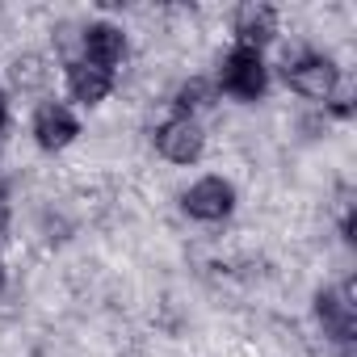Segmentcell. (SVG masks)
<instances>
[{
    "mask_svg": "<svg viewBox=\"0 0 357 357\" xmlns=\"http://www.w3.org/2000/svg\"><path fill=\"white\" fill-rule=\"evenodd\" d=\"M0 282H5V265H0Z\"/></svg>",
    "mask_w": 357,
    "mask_h": 357,
    "instance_id": "cell-14",
    "label": "cell"
},
{
    "mask_svg": "<svg viewBox=\"0 0 357 357\" xmlns=\"http://www.w3.org/2000/svg\"><path fill=\"white\" fill-rule=\"evenodd\" d=\"M315 311H319V319H324V328L336 336V340H353V328H357V311H353V286H344V290H324L319 298H315Z\"/></svg>",
    "mask_w": 357,
    "mask_h": 357,
    "instance_id": "cell-3",
    "label": "cell"
},
{
    "mask_svg": "<svg viewBox=\"0 0 357 357\" xmlns=\"http://www.w3.org/2000/svg\"><path fill=\"white\" fill-rule=\"evenodd\" d=\"M84 51H89V63H97V68L109 72L122 59V51H126L122 30H114V26H89L84 30Z\"/></svg>",
    "mask_w": 357,
    "mask_h": 357,
    "instance_id": "cell-8",
    "label": "cell"
},
{
    "mask_svg": "<svg viewBox=\"0 0 357 357\" xmlns=\"http://www.w3.org/2000/svg\"><path fill=\"white\" fill-rule=\"evenodd\" d=\"M0 126H5V97H0Z\"/></svg>",
    "mask_w": 357,
    "mask_h": 357,
    "instance_id": "cell-13",
    "label": "cell"
},
{
    "mask_svg": "<svg viewBox=\"0 0 357 357\" xmlns=\"http://www.w3.org/2000/svg\"><path fill=\"white\" fill-rule=\"evenodd\" d=\"M223 89L236 93V97H257L265 89V68H261V55L248 51V47H236L223 63Z\"/></svg>",
    "mask_w": 357,
    "mask_h": 357,
    "instance_id": "cell-2",
    "label": "cell"
},
{
    "mask_svg": "<svg viewBox=\"0 0 357 357\" xmlns=\"http://www.w3.org/2000/svg\"><path fill=\"white\" fill-rule=\"evenodd\" d=\"M13 80H17L22 89H43V84H47V68H43V59H34V55L17 59V63H13Z\"/></svg>",
    "mask_w": 357,
    "mask_h": 357,
    "instance_id": "cell-10",
    "label": "cell"
},
{
    "mask_svg": "<svg viewBox=\"0 0 357 357\" xmlns=\"http://www.w3.org/2000/svg\"><path fill=\"white\" fill-rule=\"evenodd\" d=\"M68 80H72V93H76L84 105H93V101H101V97L109 93V72L97 68V63H89V59L72 63V68H68Z\"/></svg>",
    "mask_w": 357,
    "mask_h": 357,
    "instance_id": "cell-9",
    "label": "cell"
},
{
    "mask_svg": "<svg viewBox=\"0 0 357 357\" xmlns=\"http://www.w3.org/2000/svg\"><path fill=\"white\" fill-rule=\"evenodd\" d=\"M231 202H236V194H231L227 181H219V176H206V181H198L185 194V211L194 219H223V215H231Z\"/></svg>",
    "mask_w": 357,
    "mask_h": 357,
    "instance_id": "cell-5",
    "label": "cell"
},
{
    "mask_svg": "<svg viewBox=\"0 0 357 357\" xmlns=\"http://www.w3.org/2000/svg\"><path fill=\"white\" fill-rule=\"evenodd\" d=\"M76 118L63 109V105H43L38 109V118H34V135H38V143L47 147V151H55V147H68L72 139H76Z\"/></svg>",
    "mask_w": 357,
    "mask_h": 357,
    "instance_id": "cell-6",
    "label": "cell"
},
{
    "mask_svg": "<svg viewBox=\"0 0 357 357\" xmlns=\"http://www.w3.org/2000/svg\"><path fill=\"white\" fill-rule=\"evenodd\" d=\"M286 80H290L303 97L324 101V97H332V89H336V68H332V59H324V55L298 51V55H286Z\"/></svg>",
    "mask_w": 357,
    "mask_h": 357,
    "instance_id": "cell-1",
    "label": "cell"
},
{
    "mask_svg": "<svg viewBox=\"0 0 357 357\" xmlns=\"http://www.w3.org/2000/svg\"><path fill=\"white\" fill-rule=\"evenodd\" d=\"M273 30H278V17L265 5H244L236 13V34H240V47H248V51H257L261 43H269Z\"/></svg>",
    "mask_w": 357,
    "mask_h": 357,
    "instance_id": "cell-7",
    "label": "cell"
},
{
    "mask_svg": "<svg viewBox=\"0 0 357 357\" xmlns=\"http://www.w3.org/2000/svg\"><path fill=\"white\" fill-rule=\"evenodd\" d=\"M155 143H160V151H164L168 160L190 164V160H198V151H202V130H198L194 118H172V122L160 126Z\"/></svg>",
    "mask_w": 357,
    "mask_h": 357,
    "instance_id": "cell-4",
    "label": "cell"
},
{
    "mask_svg": "<svg viewBox=\"0 0 357 357\" xmlns=\"http://www.w3.org/2000/svg\"><path fill=\"white\" fill-rule=\"evenodd\" d=\"M181 105H185V109L206 105V84H202V80H190V84L181 89Z\"/></svg>",
    "mask_w": 357,
    "mask_h": 357,
    "instance_id": "cell-11",
    "label": "cell"
},
{
    "mask_svg": "<svg viewBox=\"0 0 357 357\" xmlns=\"http://www.w3.org/2000/svg\"><path fill=\"white\" fill-rule=\"evenodd\" d=\"M5 223H9V194L0 185V231H5Z\"/></svg>",
    "mask_w": 357,
    "mask_h": 357,
    "instance_id": "cell-12",
    "label": "cell"
}]
</instances>
